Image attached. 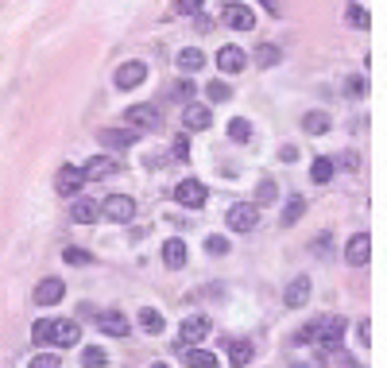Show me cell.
Returning <instances> with one entry per match:
<instances>
[{"label": "cell", "mask_w": 387, "mask_h": 368, "mask_svg": "<svg viewBox=\"0 0 387 368\" xmlns=\"http://www.w3.org/2000/svg\"><path fill=\"white\" fill-rule=\"evenodd\" d=\"M70 217L78 221V225H93V221L101 217V206L89 202V198H78V202H74V209H70Z\"/></svg>", "instance_id": "d6986e66"}, {"label": "cell", "mask_w": 387, "mask_h": 368, "mask_svg": "<svg viewBox=\"0 0 387 368\" xmlns=\"http://www.w3.org/2000/svg\"><path fill=\"white\" fill-rule=\"evenodd\" d=\"M31 368H62V361L54 353H39L35 361H31Z\"/></svg>", "instance_id": "ab89813d"}, {"label": "cell", "mask_w": 387, "mask_h": 368, "mask_svg": "<svg viewBox=\"0 0 387 368\" xmlns=\"http://www.w3.org/2000/svg\"><path fill=\"white\" fill-rule=\"evenodd\" d=\"M81 175H86V183L89 178H109V175H117V163L105 159V155H97V159H89V167L81 171Z\"/></svg>", "instance_id": "ffe728a7"}, {"label": "cell", "mask_w": 387, "mask_h": 368, "mask_svg": "<svg viewBox=\"0 0 387 368\" xmlns=\"http://www.w3.org/2000/svg\"><path fill=\"white\" fill-rule=\"evenodd\" d=\"M310 280L306 275H299V280H291V287H287V294H283V302H287V310H299V306H306L310 302Z\"/></svg>", "instance_id": "5bb4252c"}, {"label": "cell", "mask_w": 387, "mask_h": 368, "mask_svg": "<svg viewBox=\"0 0 387 368\" xmlns=\"http://www.w3.org/2000/svg\"><path fill=\"white\" fill-rule=\"evenodd\" d=\"M81 341V326L78 322H51V341L47 345H59V349H70Z\"/></svg>", "instance_id": "9c48e42d"}, {"label": "cell", "mask_w": 387, "mask_h": 368, "mask_svg": "<svg viewBox=\"0 0 387 368\" xmlns=\"http://www.w3.org/2000/svg\"><path fill=\"white\" fill-rule=\"evenodd\" d=\"M205 198H209V190H205L202 178H183V183L175 186V202L186 206V209H202Z\"/></svg>", "instance_id": "7a4b0ae2"}, {"label": "cell", "mask_w": 387, "mask_h": 368, "mask_svg": "<svg viewBox=\"0 0 387 368\" xmlns=\"http://www.w3.org/2000/svg\"><path fill=\"white\" fill-rule=\"evenodd\" d=\"M62 260H66V264H74V268H89V264H93V256H89L86 248H74V244L62 252Z\"/></svg>", "instance_id": "1f68e13d"}, {"label": "cell", "mask_w": 387, "mask_h": 368, "mask_svg": "<svg viewBox=\"0 0 387 368\" xmlns=\"http://www.w3.org/2000/svg\"><path fill=\"white\" fill-rule=\"evenodd\" d=\"M171 97H175V101H190V97H194V81H175Z\"/></svg>", "instance_id": "8d00e7d4"}, {"label": "cell", "mask_w": 387, "mask_h": 368, "mask_svg": "<svg viewBox=\"0 0 387 368\" xmlns=\"http://www.w3.org/2000/svg\"><path fill=\"white\" fill-rule=\"evenodd\" d=\"M205 97H209V101L213 105H225L229 101V97H233V89H229V81H209V86H205Z\"/></svg>", "instance_id": "484cf974"}, {"label": "cell", "mask_w": 387, "mask_h": 368, "mask_svg": "<svg viewBox=\"0 0 387 368\" xmlns=\"http://www.w3.org/2000/svg\"><path fill=\"white\" fill-rule=\"evenodd\" d=\"M205 333H209V318H205V314H190L183 322V330H178V345L186 349V345H194V341H202Z\"/></svg>", "instance_id": "52a82bcc"}, {"label": "cell", "mask_w": 387, "mask_h": 368, "mask_svg": "<svg viewBox=\"0 0 387 368\" xmlns=\"http://www.w3.org/2000/svg\"><path fill=\"white\" fill-rule=\"evenodd\" d=\"M151 368H171V364H163V361H155V364H151Z\"/></svg>", "instance_id": "c3c4849f"}, {"label": "cell", "mask_w": 387, "mask_h": 368, "mask_svg": "<svg viewBox=\"0 0 387 368\" xmlns=\"http://www.w3.org/2000/svg\"><path fill=\"white\" fill-rule=\"evenodd\" d=\"M62 294H66V283H62V280H43V283L35 287V302H39V306H54Z\"/></svg>", "instance_id": "e0dca14e"}, {"label": "cell", "mask_w": 387, "mask_h": 368, "mask_svg": "<svg viewBox=\"0 0 387 368\" xmlns=\"http://www.w3.org/2000/svg\"><path fill=\"white\" fill-rule=\"evenodd\" d=\"M252 353H256L252 341H233V345H229V361H233V368H244L252 361Z\"/></svg>", "instance_id": "603a6c76"}, {"label": "cell", "mask_w": 387, "mask_h": 368, "mask_svg": "<svg viewBox=\"0 0 387 368\" xmlns=\"http://www.w3.org/2000/svg\"><path fill=\"white\" fill-rule=\"evenodd\" d=\"M310 178H314L318 186H325L329 178H333V159H318L314 167H310Z\"/></svg>", "instance_id": "f546056e"}, {"label": "cell", "mask_w": 387, "mask_h": 368, "mask_svg": "<svg viewBox=\"0 0 387 368\" xmlns=\"http://www.w3.org/2000/svg\"><path fill=\"white\" fill-rule=\"evenodd\" d=\"M81 364H86V368H105V364H109V353H105L101 345H93V349L81 353Z\"/></svg>", "instance_id": "4dcf8cb0"}, {"label": "cell", "mask_w": 387, "mask_h": 368, "mask_svg": "<svg viewBox=\"0 0 387 368\" xmlns=\"http://www.w3.org/2000/svg\"><path fill=\"white\" fill-rule=\"evenodd\" d=\"M225 221H229L233 233H252L256 221H260V206H256V202H236V206H229Z\"/></svg>", "instance_id": "6da1fadb"}, {"label": "cell", "mask_w": 387, "mask_h": 368, "mask_svg": "<svg viewBox=\"0 0 387 368\" xmlns=\"http://www.w3.org/2000/svg\"><path fill=\"white\" fill-rule=\"evenodd\" d=\"M229 136H233L236 144H248L252 140V125L244 117H233V120H229Z\"/></svg>", "instance_id": "4316f807"}, {"label": "cell", "mask_w": 387, "mask_h": 368, "mask_svg": "<svg viewBox=\"0 0 387 368\" xmlns=\"http://www.w3.org/2000/svg\"><path fill=\"white\" fill-rule=\"evenodd\" d=\"M279 59H283V51H279V47H271V43H260L256 47V67H275Z\"/></svg>", "instance_id": "f1b7e54d"}, {"label": "cell", "mask_w": 387, "mask_h": 368, "mask_svg": "<svg viewBox=\"0 0 387 368\" xmlns=\"http://www.w3.org/2000/svg\"><path fill=\"white\" fill-rule=\"evenodd\" d=\"M175 12L178 16H197V12H202V0H178Z\"/></svg>", "instance_id": "f35d334b"}, {"label": "cell", "mask_w": 387, "mask_h": 368, "mask_svg": "<svg viewBox=\"0 0 387 368\" xmlns=\"http://www.w3.org/2000/svg\"><path fill=\"white\" fill-rule=\"evenodd\" d=\"M294 368H322V357H318V361H299Z\"/></svg>", "instance_id": "7dc6e473"}, {"label": "cell", "mask_w": 387, "mask_h": 368, "mask_svg": "<svg viewBox=\"0 0 387 368\" xmlns=\"http://www.w3.org/2000/svg\"><path fill=\"white\" fill-rule=\"evenodd\" d=\"M217 67L225 74H241L244 67H248V54H244L241 47L229 43V47H221V51H217Z\"/></svg>", "instance_id": "4fadbf2b"}, {"label": "cell", "mask_w": 387, "mask_h": 368, "mask_svg": "<svg viewBox=\"0 0 387 368\" xmlns=\"http://www.w3.org/2000/svg\"><path fill=\"white\" fill-rule=\"evenodd\" d=\"M205 67V54L197 51V47H186V51H178V70L183 74H197Z\"/></svg>", "instance_id": "44dd1931"}, {"label": "cell", "mask_w": 387, "mask_h": 368, "mask_svg": "<svg viewBox=\"0 0 387 368\" xmlns=\"http://www.w3.org/2000/svg\"><path fill=\"white\" fill-rule=\"evenodd\" d=\"M183 357H186V364H190V368H221V364H217V357L205 353V349H194V345H186V349H183Z\"/></svg>", "instance_id": "7402d4cb"}, {"label": "cell", "mask_w": 387, "mask_h": 368, "mask_svg": "<svg viewBox=\"0 0 387 368\" xmlns=\"http://www.w3.org/2000/svg\"><path fill=\"white\" fill-rule=\"evenodd\" d=\"M139 326H144L147 333H163V326H167V322H163V314H159V310L144 306V310H139Z\"/></svg>", "instance_id": "d4e9b609"}, {"label": "cell", "mask_w": 387, "mask_h": 368, "mask_svg": "<svg viewBox=\"0 0 387 368\" xmlns=\"http://www.w3.org/2000/svg\"><path fill=\"white\" fill-rule=\"evenodd\" d=\"M163 264H167L171 272L186 268V244L178 241V236H175V241H167V244H163Z\"/></svg>", "instance_id": "ac0fdd59"}, {"label": "cell", "mask_w": 387, "mask_h": 368, "mask_svg": "<svg viewBox=\"0 0 387 368\" xmlns=\"http://www.w3.org/2000/svg\"><path fill=\"white\" fill-rule=\"evenodd\" d=\"M368 260H372V236H368V233L349 236V244H345V264H352V268H364Z\"/></svg>", "instance_id": "277c9868"}, {"label": "cell", "mask_w": 387, "mask_h": 368, "mask_svg": "<svg viewBox=\"0 0 387 368\" xmlns=\"http://www.w3.org/2000/svg\"><path fill=\"white\" fill-rule=\"evenodd\" d=\"M345 89H349V93H352V97H364V89H368V81H364V78H349V81H345Z\"/></svg>", "instance_id": "60d3db41"}, {"label": "cell", "mask_w": 387, "mask_h": 368, "mask_svg": "<svg viewBox=\"0 0 387 368\" xmlns=\"http://www.w3.org/2000/svg\"><path fill=\"white\" fill-rule=\"evenodd\" d=\"M81 186H86V175H81V167H62L59 175H54V190H59L62 198H70V194H78Z\"/></svg>", "instance_id": "8fae6325"}, {"label": "cell", "mask_w": 387, "mask_h": 368, "mask_svg": "<svg viewBox=\"0 0 387 368\" xmlns=\"http://www.w3.org/2000/svg\"><path fill=\"white\" fill-rule=\"evenodd\" d=\"M136 140H139V132L132 125L128 128H101V144L112 147V151H125V147H132Z\"/></svg>", "instance_id": "7c38bea8"}, {"label": "cell", "mask_w": 387, "mask_h": 368, "mask_svg": "<svg viewBox=\"0 0 387 368\" xmlns=\"http://www.w3.org/2000/svg\"><path fill=\"white\" fill-rule=\"evenodd\" d=\"M357 333H360V345H372V322H360Z\"/></svg>", "instance_id": "7bdbcfd3"}, {"label": "cell", "mask_w": 387, "mask_h": 368, "mask_svg": "<svg viewBox=\"0 0 387 368\" xmlns=\"http://www.w3.org/2000/svg\"><path fill=\"white\" fill-rule=\"evenodd\" d=\"M175 159H178V163H186V159H190V147H186V136H178V140H175Z\"/></svg>", "instance_id": "b9f144b4"}, {"label": "cell", "mask_w": 387, "mask_h": 368, "mask_svg": "<svg viewBox=\"0 0 387 368\" xmlns=\"http://www.w3.org/2000/svg\"><path fill=\"white\" fill-rule=\"evenodd\" d=\"M345 16H349V23H352V28L368 31V12H364L360 4H349V12H345Z\"/></svg>", "instance_id": "e575fe53"}, {"label": "cell", "mask_w": 387, "mask_h": 368, "mask_svg": "<svg viewBox=\"0 0 387 368\" xmlns=\"http://www.w3.org/2000/svg\"><path fill=\"white\" fill-rule=\"evenodd\" d=\"M144 78H147V67H144V62H125V67L117 70V86H120V89L144 86Z\"/></svg>", "instance_id": "2e32d148"}, {"label": "cell", "mask_w": 387, "mask_h": 368, "mask_svg": "<svg viewBox=\"0 0 387 368\" xmlns=\"http://www.w3.org/2000/svg\"><path fill=\"white\" fill-rule=\"evenodd\" d=\"M263 8H267L271 16H279V12H283V4H279V0H263Z\"/></svg>", "instance_id": "bcb514c9"}, {"label": "cell", "mask_w": 387, "mask_h": 368, "mask_svg": "<svg viewBox=\"0 0 387 368\" xmlns=\"http://www.w3.org/2000/svg\"><path fill=\"white\" fill-rule=\"evenodd\" d=\"M337 167H345V171H357V155H352V151H345L341 159H337Z\"/></svg>", "instance_id": "ee69618b"}, {"label": "cell", "mask_w": 387, "mask_h": 368, "mask_svg": "<svg viewBox=\"0 0 387 368\" xmlns=\"http://www.w3.org/2000/svg\"><path fill=\"white\" fill-rule=\"evenodd\" d=\"M205 252H209V256H225L229 241H225V236H209V241H205Z\"/></svg>", "instance_id": "74e56055"}, {"label": "cell", "mask_w": 387, "mask_h": 368, "mask_svg": "<svg viewBox=\"0 0 387 368\" xmlns=\"http://www.w3.org/2000/svg\"><path fill=\"white\" fill-rule=\"evenodd\" d=\"M97 330L109 333V338H128V333H132V322L120 314V310H101V314H97Z\"/></svg>", "instance_id": "8992f818"}, {"label": "cell", "mask_w": 387, "mask_h": 368, "mask_svg": "<svg viewBox=\"0 0 387 368\" xmlns=\"http://www.w3.org/2000/svg\"><path fill=\"white\" fill-rule=\"evenodd\" d=\"M267 202H275V183H271V178H263L260 190H256V206H267Z\"/></svg>", "instance_id": "d590c367"}, {"label": "cell", "mask_w": 387, "mask_h": 368, "mask_svg": "<svg viewBox=\"0 0 387 368\" xmlns=\"http://www.w3.org/2000/svg\"><path fill=\"white\" fill-rule=\"evenodd\" d=\"M31 338H35L39 345H47V341H51V318H39V322L31 326Z\"/></svg>", "instance_id": "836d02e7"}, {"label": "cell", "mask_w": 387, "mask_h": 368, "mask_svg": "<svg viewBox=\"0 0 387 368\" xmlns=\"http://www.w3.org/2000/svg\"><path fill=\"white\" fill-rule=\"evenodd\" d=\"M125 120H128V125L147 128V132H155V128L163 125V117H159V109H155V105H132V109L125 113Z\"/></svg>", "instance_id": "ba28073f"}, {"label": "cell", "mask_w": 387, "mask_h": 368, "mask_svg": "<svg viewBox=\"0 0 387 368\" xmlns=\"http://www.w3.org/2000/svg\"><path fill=\"white\" fill-rule=\"evenodd\" d=\"M318 338V322H306L302 330H294V338H291V345H310V341Z\"/></svg>", "instance_id": "d6a6232c"}, {"label": "cell", "mask_w": 387, "mask_h": 368, "mask_svg": "<svg viewBox=\"0 0 387 368\" xmlns=\"http://www.w3.org/2000/svg\"><path fill=\"white\" fill-rule=\"evenodd\" d=\"M302 128H306L310 136H325L329 132V113H306V117H302Z\"/></svg>", "instance_id": "cb8c5ba5"}, {"label": "cell", "mask_w": 387, "mask_h": 368, "mask_svg": "<svg viewBox=\"0 0 387 368\" xmlns=\"http://www.w3.org/2000/svg\"><path fill=\"white\" fill-rule=\"evenodd\" d=\"M221 20H225L229 28H236V31H252V28H256V12H252V8H244V4H225Z\"/></svg>", "instance_id": "30bf717a"}, {"label": "cell", "mask_w": 387, "mask_h": 368, "mask_svg": "<svg viewBox=\"0 0 387 368\" xmlns=\"http://www.w3.org/2000/svg\"><path fill=\"white\" fill-rule=\"evenodd\" d=\"M314 341H322V349L337 353L341 341H345V318H322V322H318V338Z\"/></svg>", "instance_id": "3957f363"}, {"label": "cell", "mask_w": 387, "mask_h": 368, "mask_svg": "<svg viewBox=\"0 0 387 368\" xmlns=\"http://www.w3.org/2000/svg\"><path fill=\"white\" fill-rule=\"evenodd\" d=\"M279 159H283V163H294V159H299V147H294V144H287L283 151H279Z\"/></svg>", "instance_id": "f6af8a7d"}, {"label": "cell", "mask_w": 387, "mask_h": 368, "mask_svg": "<svg viewBox=\"0 0 387 368\" xmlns=\"http://www.w3.org/2000/svg\"><path fill=\"white\" fill-rule=\"evenodd\" d=\"M302 214H306V198H299V194H294V198H287V209H283V225H294V221H299Z\"/></svg>", "instance_id": "83f0119b"}, {"label": "cell", "mask_w": 387, "mask_h": 368, "mask_svg": "<svg viewBox=\"0 0 387 368\" xmlns=\"http://www.w3.org/2000/svg\"><path fill=\"white\" fill-rule=\"evenodd\" d=\"M101 214L109 217V221H117V225H125V221L136 217V202H132L128 194H112V198H105Z\"/></svg>", "instance_id": "5b68a950"}, {"label": "cell", "mask_w": 387, "mask_h": 368, "mask_svg": "<svg viewBox=\"0 0 387 368\" xmlns=\"http://www.w3.org/2000/svg\"><path fill=\"white\" fill-rule=\"evenodd\" d=\"M183 125H186V132H205V128L213 125V117H209V109H205V105H186Z\"/></svg>", "instance_id": "9a60e30c"}]
</instances>
